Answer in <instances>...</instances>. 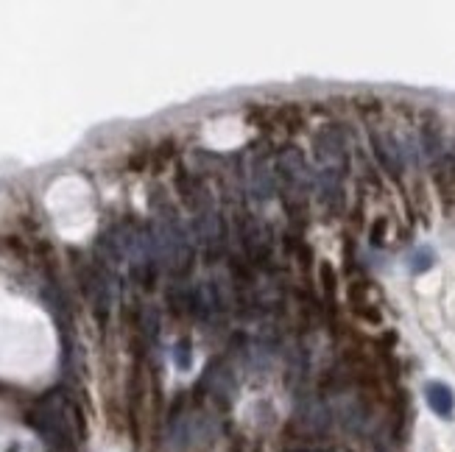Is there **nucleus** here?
<instances>
[{
  "instance_id": "1",
  "label": "nucleus",
  "mask_w": 455,
  "mask_h": 452,
  "mask_svg": "<svg viewBox=\"0 0 455 452\" xmlns=\"http://www.w3.org/2000/svg\"><path fill=\"white\" fill-rule=\"evenodd\" d=\"M151 240H154V255L157 262H163L170 271H185L193 257V243L185 232V226L176 218H165L157 221L151 229Z\"/></svg>"
},
{
  "instance_id": "2",
  "label": "nucleus",
  "mask_w": 455,
  "mask_h": 452,
  "mask_svg": "<svg viewBox=\"0 0 455 452\" xmlns=\"http://www.w3.org/2000/svg\"><path fill=\"white\" fill-rule=\"evenodd\" d=\"M277 176L282 179L285 190L291 195H299V198H305L307 190L316 188V173H313L310 162H307V157H305L299 148H285V151L280 154V160H277Z\"/></svg>"
},
{
  "instance_id": "3",
  "label": "nucleus",
  "mask_w": 455,
  "mask_h": 452,
  "mask_svg": "<svg viewBox=\"0 0 455 452\" xmlns=\"http://www.w3.org/2000/svg\"><path fill=\"white\" fill-rule=\"evenodd\" d=\"M369 140H372V151L377 162L383 165V170L391 176H399L405 170V151H402V140L386 126H372L369 129Z\"/></svg>"
},
{
  "instance_id": "4",
  "label": "nucleus",
  "mask_w": 455,
  "mask_h": 452,
  "mask_svg": "<svg viewBox=\"0 0 455 452\" xmlns=\"http://www.w3.org/2000/svg\"><path fill=\"white\" fill-rule=\"evenodd\" d=\"M179 436H182L185 444L204 450V447L215 444V438L221 436V419L215 414L195 411L190 416H185V421L179 424Z\"/></svg>"
},
{
  "instance_id": "5",
  "label": "nucleus",
  "mask_w": 455,
  "mask_h": 452,
  "mask_svg": "<svg viewBox=\"0 0 455 452\" xmlns=\"http://www.w3.org/2000/svg\"><path fill=\"white\" fill-rule=\"evenodd\" d=\"M193 237L207 252H221L227 243V226L221 221V215L213 210L198 212L193 221Z\"/></svg>"
},
{
  "instance_id": "6",
  "label": "nucleus",
  "mask_w": 455,
  "mask_h": 452,
  "mask_svg": "<svg viewBox=\"0 0 455 452\" xmlns=\"http://www.w3.org/2000/svg\"><path fill=\"white\" fill-rule=\"evenodd\" d=\"M316 157L322 162V168L327 170H338L344 173V165H347V143L344 137L335 129H324L316 134Z\"/></svg>"
},
{
  "instance_id": "7",
  "label": "nucleus",
  "mask_w": 455,
  "mask_h": 452,
  "mask_svg": "<svg viewBox=\"0 0 455 452\" xmlns=\"http://www.w3.org/2000/svg\"><path fill=\"white\" fill-rule=\"evenodd\" d=\"M424 399L430 405V411L441 419H450L455 411V394L447 383H427L424 386Z\"/></svg>"
},
{
  "instance_id": "8",
  "label": "nucleus",
  "mask_w": 455,
  "mask_h": 452,
  "mask_svg": "<svg viewBox=\"0 0 455 452\" xmlns=\"http://www.w3.org/2000/svg\"><path fill=\"white\" fill-rule=\"evenodd\" d=\"M249 190H252L255 198H260V201H268V198H274V193H277V173L268 168L265 160H257L252 165Z\"/></svg>"
},
{
  "instance_id": "9",
  "label": "nucleus",
  "mask_w": 455,
  "mask_h": 452,
  "mask_svg": "<svg viewBox=\"0 0 455 452\" xmlns=\"http://www.w3.org/2000/svg\"><path fill=\"white\" fill-rule=\"evenodd\" d=\"M444 151V140H441V126L436 118H427L419 129V154L424 160H439Z\"/></svg>"
},
{
  "instance_id": "10",
  "label": "nucleus",
  "mask_w": 455,
  "mask_h": 452,
  "mask_svg": "<svg viewBox=\"0 0 455 452\" xmlns=\"http://www.w3.org/2000/svg\"><path fill=\"white\" fill-rule=\"evenodd\" d=\"M204 383L210 386V391H213V396H215V399H224V402L232 399V394H235V388H237L235 374L229 371L227 366H221V363H218V366H210V371H207Z\"/></svg>"
},
{
  "instance_id": "11",
  "label": "nucleus",
  "mask_w": 455,
  "mask_h": 452,
  "mask_svg": "<svg viewBox=\"0 0 455 452\" xmlns=\"http://www.w3.org/2000/svg\"><path fill=\"white\" fill-rule=\"evenodd\" d=\"M299 419L302 424L310 430V433H322L327 424H329V408H327L322 399H305V405L299 408Z\"/></svg>"
},
{
  "instance_id": "12",
  "label": "nucleus",
  "mask_w": 455,
  "mask_h": 452,
  "mask_svg": "<svg viewBox=\"0 0 455 452\" xmlns=\"http://www.w3.org/2000/svg\"><path fill=\"white\" fill-rule=\"evenodd\" d=\"M433 262H436V255H433V249H416L414 255H411V271L414 274H424V271H430L433 268Z\"/></svg>"
},
{
  "instance_id": "13",
  "label": "nucleus",
  "mask_w": 455,
  "mask_h": 452,
  "mask_svg": "<svg viewBox=\"0 0 455 452\" xmlns=\"http://www.w3.org/2000/svg\"><path fill=\"white\" fill-rule=\"evenodd\" d=\"M173 360H176V366H179L182 371H188V369H190V363H193V360H190V344H188V341H179V344H176V349H173Z\"/></svg>"
}]
</instances>
